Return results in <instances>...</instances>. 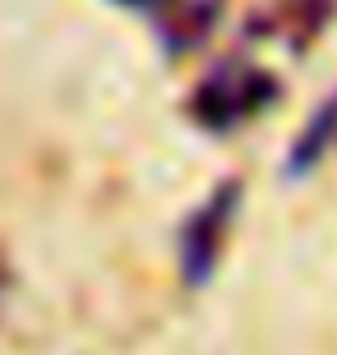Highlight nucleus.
I'll return each mask as SVG.
<instances>
[{"label":"nucleus","mask_w":337,"mask_h":355,"mask_svg":"<svg viewBox=\"0 0 337 355\" xmlns=\"http://www.w3.org/2000/svg\"><path fill=\"white\" fill-rule=\"evenodd\" d=\"M272 97H277V83H272L268 69L236 60V65H222L217 74H208V79L199 83L195 102H190V116H195L204 130L227 134V130H236V125L254 120Z\"/></svg>","instance_id":"f257e3e1"},{"label":"nucleus","mask_w":337,"mask_h":355,"mask_svg":"<svg viewBox=\"0 0 337 355\" xmlns=\"http://www.w3.org/2000/svg\"><path fill=\"white\" fill-rule=\"evenodd\" d=\"M333 148H337V92L314 111L310 125L300 130L296 148H291V157H286V175H310Z\"/></svg>","instance_id":"20e7f679"},{"label":"nucleus","mask_w":337,"mask_h":355,"mask_svg":"<svg viewBox=\"0 0 337 355\" xmlns=\"http://www.w3.org/2000/svg\"><path fill=\"white\" fill-rule=\"evenodd\" d=\"M120 5L148 14L171 55L199 46L204 33L213 28V19H217V5H213V0H120Z\"/></svg>","instance_id":"7ed1b4c3"},{"label":"nucleus","mask_w":337,"mask_h":355,"mask_svg":"<svg viewBox=\"0 0 337 355\" xmlns=\"http://www.w3.org/2000/svg\"><path fill=\"white\" fill-rule=\"evenodd\" d=\"M0 282H5V272H0Z\"/></svg>","instance_id":"39448f33"},{"label":"nucleus","mask_w":337,"mask_h":355,"mask_svg":"<svg viewBox=\"0 0 337 355\" xmlns=\"http://www.w3.org/2000/svg\"><path fill=\"white\" fill-rule=\"evenodd\" d=\"M236 203H240V184L231 180L185 222V231H181V277L190 286H204L208 277H213V268H217V259H222V245H227V231H231Z\"/></svg>","instance_id":"f03ea898"}]
</instances>
